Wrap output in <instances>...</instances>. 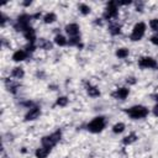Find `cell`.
Masks as SVG:
<instances>
[{"mask_svg":"<svg viewBox=\"0 0 158 158\" xmlns=\"http://www.w3.org/2000/svg\"><path fill=\"white\" fill-rule=\"evenodd\" d=\"M149 26H151V28H152L153 31L158 32V19H153V20H151Z\"/></svg>","mask_w":158,"mask_h":158,"instance_id":"cell-23","label":"cell"},{"mask_svg":"<svg viewBox=\"0 0 158 158\" xmlns=\"http://www.w3.org/2000/svg\"><path fill=\"white\" fill-rule=\"evenodd\" d=\"M23 75H25V72H23L22 68L16 67V68L12 69V77H15V78H17V79H21Z\"/></svg>","mask_w":158,"mask_h":158,"instance_id":"cell-14","label":"cell"},{"mask_svg":"<svg viewBox=\"0 0 158 158\" xmlns=\"http://www.w3.org/2000/svg\"><path fill=\"white\" fill-rule=\"evenodd\" d=\"M127 95H128V89H127V88H120V89H117L115 93H112V96H114L115 99H120V100L126 99Z\"/></svg>","mask_w":158,"mask_h":158,"instance_id":"cell-9","label":"cell"},{"mask_svg":"<svg viewBox=\"0 0 158 158\" xmlns=\"http://www.w3.org/2000/svg\"><path fill=\"white\" fill-rule=\"evenodd\" d=\"M30 4H31V1H25V2H23L25 6H27V5H30Z\"/></svg>","mask_w":158,"mask_h":158,"instance_id":"cell-28","label":"cell"},{"mask_svg":"<svg viewBox=\"0 0 158 158\" xmlns=\"http://www.w3.org/2000/svg\"><path fill=\"white\" fill-rule=\"evenodd\" d=\"M118 2H114V1H111V2H109V5H107V9H106V11H105V14H104V17L105 19H107V20H110V19H114V17H116V15H117V5Z\"/></svg>","mask_w":158,"mask_h":158,"instance_id":"cell-5","label":"cell"},{"mask_svg":"<svg viewBox=\"0 0 158 158\" xmlns=\"http://www.w3.org/2000/svg\"><path fill=\"white\" fill-rule=\"evenodd\" d=\"M56 20H57V16H56V14H53V12H48V14H46L44 17H43L44 23H53Z\"/></svg>","mask_w":158,"mask_h":158,"instance_id":"cell-13","label":"cell"},{"mask_svg":"<svg viewBox=\"0 0 158 158\" xmlns=\"http://www.w3.org/2000/svg\"><path fill=\"white\" fill-rule=\"evenodd\" d=\"M38 46H40V47H42L43 49H51V48H52V43H51V42H48V41H46V40H43V38H40Z\"/></svg>","mask_w":158,"mask_h":158,"instance_id":"cell-17","label":"cell"},{"mask_svg":"<svg viewBox=\"0 0 158 158\" xmlns=\"http://www.w3.org/2000/svg\"><path fill=\"white\" fill-rule=\"evenodd\" d=\"M86 91H88V94H89L90 96H93V98L100 95V91H99V89H98L96 86H91V85H89L88 89H86Z\"/></svg>","mask_w":158,"mask_h":158,"instance_id":"cell-15","label":"cell"},{"mask_svg":"<svg viewBox=\"0 0 158 158\" xmlns=\"http://www.w3.org/2000/svg\"><path fill=\"white\" fill-rule=\"evenodd\" d=\"M65 32L70 37H78V35H79V26L77 23H69V25L65 26Z\"/></svg>","mask_w":158,"mask_h":158,"instance_id":"cell-7","label":"cell"},{"mask_svg":"<svg viewBox=\"0 0 158 158\" xmlns=\"http://www.w3.org/2000/svg\"><path fill=\"white\" fill-rule=\"evenodd\" d=\"M40 115H41V110H40V107H32V109L26 114L25 118H26V121H33V120L38 118Z\"/></svg>","mask_w":158,"mask_h":158,"instance_id":"cell-8","label":"cell"},{"mask_svg":"<svg viewBox=\"0 0 158 158\" xmlns=\"http://www.w3.org/2000/svg\"><path fill=\"white\" fill-rule=\"evenodd\" d=\"M139 67L141 68H156L157 62L151 57H143L139 59Z\"/></svg>","mask_w":158,"mask_h":158,"instance_id":"cell-6","label":"cell"},{"mask_svg":"<svg viewBox=\"0 0 158 158\" xmlns=\"http://www.w3.org/2000/svg\"><path fill=\"white\" fill-rule=\"evenodd\" d=\"M79 44V37H72L69 41V44Z\"/></svg>","mask_w":158,"mask_h":158,"instance_id":"cell-26","label":"cell"},{"mask_svg":"<svg viewBox=\"0 0 158 158\" xmlns=\"http://www.w3.org/2000/svg\"><path fill=\"white\" fill-rule=\"evenodd\" d=\"M116 56L118 58H126L128 56V49H126V48H118L116 51Z\"/></svg>","mask_w":158,"mask_h":158,"instance_id":"cell-19","label":"cell"},{"mask_svg":"<svg viewBox=\"0 0 158 158\" xmlns=\"http://www.w3.org/2000/svg\"><path fill=\"white\" fill-rule=\"evenodd\" d=\"M49 151H51V148H47V147L38 148V149L36 151V157H37V158H46V157L49 154Z\"/></svg>","mask_w":158,"mask_h":158,"instance_id":"cell-12","label":"cell"},{"mask_svg":"<svg viewBox=\"0 0 158 158\" xmlns=\"http://www.w3.org/2000/svg\"><path fill=\"white\" fill-rule=\"evenodd\" d=\"M58 106H65L67 104H68V99L65 98V96H60V98H58L57 99V102H56Z\"/></svg>","mask_w":158,"mask_h":158,"instance_id":"cell-22","label":"cell"},{"mask_svg":"<svg viewBox=\"0 0 158 158\" xmlns=\"http://www.w3.org/2000/svg\"><path fill=\"white\" fill-rule=\"evenodd\" d=\"M151 42H152L153 44H157V46H158V32L154 33V35L151 37Z\"/></svg>","mask_w":158,"mask_h":158,"instance_id":"cell-25","label":"cell"},{"mask_svg":"<svg viewBox=\"0 0 158 158\" xmlns=\"http://www.w3.org/2000/svg\"><path fill=\"white\" fill-rule=\"evenodd\" d=\"M146 32V23L144 22H138L133 26V30H132V33H131V40L132 41H139L143 35Z\"/></svg>","mask_w":158,"mask_h":158,"instance_id":"cell-3","label":"cell"},{"mask_svg":"<svg viewBox=\"0 0 158 158\" xmlns=\"http://www.w3.org/2000/svg\"><path fill=\"white\" fill-rule=\"evenodd\" d=\"M26 57H27V53H26L23 49H19V51H16V52L12 54V59H14L15 62H21V60L26 59Z\"/></svg>","mask_w":158,"mask_h":158,"instance_id":"cell-10","label":"cell"},{"mask_svg":"<svg viewBox=\"0 0 158 158\" xmlns=\"http://www.w3.org/2000/svg\"><path fill=\"white\" fill-rule=\"evenodd\" d=\"M54 42H56L58 46H65V44L68 43L67 40H65V37L62 36V35H57V36L54 37Z\"/></svg>","mask_w":158,"mask_h":158,"instance_id":"cell-16","label":"cell"},{"mask_svg":"<svg viewBox=\"0 0 158 158\" xmlns=\"http://www.w3.org/2000/svg\"><path fill=\"white\" fill-rule=\"evenodd\" d=\"M105 127V118L102 116H98L95 117L89 125H88V130L93 133H98V132H101Z\"/></svg>","mask_w":158,"mask_h":158,"instance_id":"cell-2","label":"cell"},{"mask_svg":"<svg viewBox=\"0 0 158 158\" xmlns=\"http://www.w3.org/2000/svg\"><path fill=\"white\" fill-rule=\"evenodd\" d=\"M123 130H125V123H122V122H118V123L114 125V127H112V131L115 133H121Z\"/></svg>","mask_w":158,"mask_h":158,"instance_id":"cell-20","label":"cell"},{"mask_svg":"<svg viewBox=\"0 0 158 158\" xmlns=\"http://www.w3.org/2000/svg\"><path fill=\"white\" fill-rule=\"evenodd\" d=\"M59 138H60V132H59V131L54 132V133L51 135V136H44V137L42 138V146H43V147H47V148H52V147L59 141Z\"/></svg>","mask_w":158,"mask_h":158,"instance_id":"cell-4","label":"cell"},{"mask_svg":"<svg viewBox=\"0 0 158 158\" xmlns=\"http://www.w3.org/2000/svg\"><path fill=\"white\" fill-rule=\"evenodd\" d=\"M154 99H156V100L158 101V94H156V95H154Z\"/></svg>","mask_w":158,"mask_h":158,"instance_id":"cell-29","label":"cell"},{"mask_svg":"<svg viewBox=\"0 0 158 158\" xmlns=\"http://www.w3.org/2000/svg\"><path fill=\"white\" fill-rule=\"evenodd\" d=\"M23 35H25L26 40H28L31 43H33V41L36 40V32H35V30H33V28H31V27L26 28V30L23 31Z\"/></svg>","mask_w":158,"mask_h":158,"instance_id":"cell-11","label":"cell"},{"mask_svg":"<svg viewBox=\"0 0 158 158\" xmlns=\"http://www.w3.org/2000/svg\"><path fill=\"white\" fill-rule=\"evenodd\" d=\"M153 112H154V115H156V116H158V105H156V106H154Z\"/></svg>","mask_w":158,"mask_h":158,"instance_id":"cell-27","label":"cell"},{"mask_svg":"<svg viewBox=\"0 0 158 158\" xmlns=\"http://www.w3.org/2000/svg\"><path fill=\"white\" fill-rule=\"evenodd\" d=\"M110 32H111L112 35L120 33V26H118V25H111V26H110Z\"/></svg>","mask_w":158,"mask_h":158,"instance_id":"cell-24","label":"cell"},{"mask_svg":"<svg viewBox=\"0 0 158 158\" xmlns=\"http://www.w3.org/2000/svg\"><path fill=\"white\" fill-rule=\"evenodd\" d=\"M132 118H143L148 115V109L142 106V105H136V106H132L130 107L127 111H126Z\"/></svg>","mask_w":158,"mask_h":158,"instance_id":"cell-1","label":"cell"},{"mask_svg":"<svg viewBox=\"0 0 158 158\" xmlns=\"http://www.w3.org/2000/svg\"><path fill=\"white\" fill-rule=\"evenodd\" d=\"M79 10H80V12H81L83 15H88V14L90 12V7H89L88 5H85V4H80V5H79Z\"/></svg>","mask_w":158,"mask_h":158,"instance_id":"cell-21","label":"cell"},{"mask_svg":"<svg viewBox=\"0 0 158 158\" xmlns=\"http://www.w3.org/2000/svg\"><path fill=\"white\" fill-rule=\"evenodd\" d=\"M137 139V136L135 135V133H131V135H128V136H126L125 138H123V143L125 144H131L132 142H135Z\"/></svg>","mask_w":158,"mask_h":158,"instance_id":"cell-18","label":"cell"}]
</instances>
